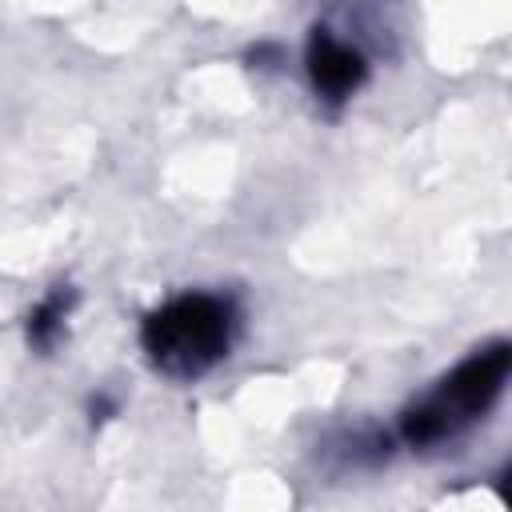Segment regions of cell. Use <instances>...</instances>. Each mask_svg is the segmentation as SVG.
Here are the masks:
<instances>
[{
  "instance_id": "cell-2",
  "label": "cell",
  "mask_w": 512,
  "mask_h": 512,
  "mask_svg": "<svg viewBox=\"0 0 512 512\" xmlns=\"http://www.w3.org/2000/svg\"><path fill=\"white\" fill-rule=\"evenodd\" d=\"M508 372H512V348L504 340L476 348L424 400H416L404 412L400 436L412 448H428V444H440V440L456 436L460 428L480 420L500 400V392L508 384Z\"/></svg>"
},
{
  "instance_id": "cell-3",
  "label": "cell",
  "mask_w": 512,
  "mask_h": 512,
  "mask_svg": "<svg viewBox=\"0 0 512 512\" xmlns=\"http://www.w3.org/2000/svg\"><path fill=\"white\" fill-rule=\"evenodd\" d=\"M304 68H308L316 96H324V100H348L368 76L364 56L352 44L336 40L328 28H312L308 48H304Z\"/></svg>"
},
{
  "instance_id": "cell-4",
  "label": "cell",
  "mask_w": 512,
  "mask_h": 512,
  "mask_svg": "<svg viewBox=\"0 0 512 512\" xmlns=\"http://www.w3.org/2000/svg\"><path fill=\"white\" fill-rule=\"evenodd\" d=\"M64 316H68V292H52V296H44V300L32 308V316H28V340L40 344V348H48V344L60 336Z\"/></svg>"
},
{
  "instance_id": "cell-1",
  "label": "cell",
  "mask_w": 512,
  "mask_h": 512,
  "mask_svg": "<svg viewBox=\"0 0 512 512\" xmlns=\"http://www.w3.org/2000/svg\"><path fill=\"white\" fill-rule=\"evenodd\" d=\"M232 332H236V312L224 296L180 292L164 300L156 312H148L140 328V344L160 372L192 380L228 356Z\"/></svg>"
}]
</instances>
